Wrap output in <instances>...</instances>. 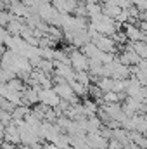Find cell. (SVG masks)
<instances>
[{
  "mask_svg": "<svg viewBox=\"0 0 147 149\" xmlns=\"http://www.w3.org/2000/svg\"><path fill=\"white\" fill-rule=\"evenodd\" d=\"M68 56H69V66H71V70H73L74 73H78V71H88V59L78 49H73Z\"/></svg>",
  "mask_w": 147,
  "mask_h": 149,
  "instance_id": "cell-1",
  "label": "cell"
},
{
  "mask_svg": "<svg viewBox=\"0 0 147 149\" xmlns=\"http://www.w3.org/2000/svg\"><path fill=\"white\" fill-rule=\"evenodd\" d=\"M61 102V99L57 97V94L54 92V88H40L38 90V104H43L47 108H57Z\"/></svg>",
  "mask_w": 147,
  "mask_h": 149,
  "instance_id": "cell-2",
  "label": "cell"
},
{
  "mask_svg": "<svg viewBox=\"0 0 147 149\" xmlns=\"http://www.w3.org/2000/svg\"><path fill=\"white\" fill-rule=\"evenodd\" d=\"M121 31L125 33V37H126V40L128 42H146L147 37L144 31H140L135 24H123L121 26Z\"/></svg>",
  "mask_w": 147,
  "mask_h": 149,
  "instance_id": "cell-3",
  "label": "cell"
},
{
  "mask_svg": "<svg viewBox=\"0 0 147 149\" xmlns=\"http://www.w3.org/2000/svg\"><path fill=\"white\" fill-rule=\"evenodd\" d=\"M130 45H132V50L140 59H146L147 57V42H130Z\"/></svg>",
  "mask_w": 147,
  "mask_h": 149,
  "instance_id": "cell-4",
  "label": "cell"
},
{
  "mask_svg": "<svg viewBox=\"0 0 147 149\" xmlns=\"http://www.w3.org/2000/svg\"><path fill=\"white\" fill-rule=\"evenodd\" d=\"M5 85H7L12 92H17V94H23V90H24V87H26V85L23 83V80H19L17 76H16V78H12V80H9Z\"/></svg>",
  "mask_w": 147,
  "mask_h": 149,
  "instance_id": "cell-5",
  "label": "cell"
},
{
  "mask_svg": "<svg viewBox=\"0 0 147 149\" xmlns=\"http://www.w3.org/2000/svg\"><path fill=\"white\" fill-rule=\"evenodd\" d=\"M95 85L99 87V90H101L102 94L111 92V90H112V78H99Z\"/></svg>",
  "mask_w": 147,
  "mask_h": 149,
  "instance_id": "cell-6",
  "label": "cell"
},
{
  "mask_svg": "<svg viewBox=\"0 0 147 149\" xmlns=\"http://www.w3.org/2000/svg\"><path fill=\"white\" fill-rule=\"evenodd\" d=\"M74 80H76L80 85H83V87L92 85V78H90V74L87 73V71H78V73H74Z\"/></svg>",
  "mask_w": 147,
  "mask_h": 149,
  "instance_id": "cell-7",
  "label": "cell"
},
{
  "mask_svg": "<svg viewBox=\"0 0 147 149\" xmlns=\"http://www.w3.org/2000/svg\"><path fill=\"white\" fill-rule=\"evenodd\" d=\"M126 85H128V80H112V90L111 92H116V94L125 92Z\"/></svg>",
  "mask_w": 147,
  "mask_h": 149,
  "instance_id": "cell-8",
  "label": "cell"
},
{
  "mask_svg": "<svg viewBox=\"0 0 147 149\" xmlns=\"http://www.w3.org/2000/svg\"><path fill=\"white\" fill-rule=\"evenodd\" d=\"M9 37H10V35L7 33V30H5V28H0V43H3Z\"/></svg>",
  "mask_w": 147,
  "mask_h": 149,
  "instance_id": "cell-9",
  "label": "cell"
},
{
  "mask_svg": "<svg viewBox=\"0 0 147 149\" xmlns=\"http://www.w3.org/2000/svg\"><path fill=\"white\" fill-rule=\"evenodd\" d=\"M16 149H37V148H30V146H17Z\"/></svg>",
  "mask_w": 147,
  "mask_h": 149,
  "instance_id": "cell-10",
  "label": "cell"
},
{
  "mask_svg": "<svg viewBox=\"0 0 147 149\" xmlns=\"http://www.w3.org/2000/svg\"><path fill=\"white\" fill-rule=\"evenodd\" d=\"M3 52H5V47H3V43H0V56H2Z\"/></svg>",
  "mask_w": 147,
  "mask_h": 149,
  "instance_id": "cell-11",
  "label": "cell"
},
{
  "mask_svg": "<svg viewBox=\"0 0 147 149\" xmlns=\"http://www.w3.org/2000/svg\"><path fill=\"white\" fill-rule=\"evenodd\" d=\"M137 149H139V148H137Z\"/></svg>",
  "mask_w": 147,
  "mask_h": 149,
  "instance_id": "cell-12",
  "label": "cell"
}]
</instances>
